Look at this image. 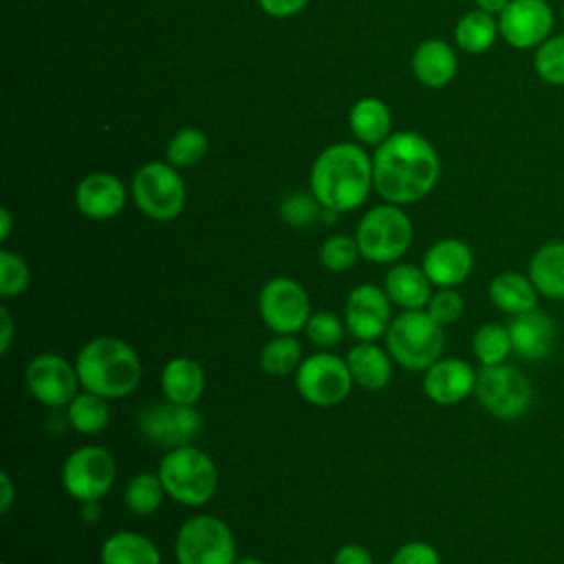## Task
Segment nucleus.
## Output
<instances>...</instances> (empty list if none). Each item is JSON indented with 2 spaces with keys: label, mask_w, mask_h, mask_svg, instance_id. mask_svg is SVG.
Segmentation results:
<instances>
[{
  "label": "nucleus",
  "mask_w": 564,
  "mask_h": 564,
  "mask_svg": "<svg viewBox=\"0 0 564 564\" xmlns=\"http://www.w3.org/2000/svg\"><path fill=\"white\" fill-rule=\"evenodd\" d=\"M438 176V154L419 132L390 134L372 156L375 189L392 205H410L425 198Z\"/></svg>",
  "instance_id": "1"
},
{
  "label": "nucleus",
  "mask_w": 564,
  "mask_h": 564,
  "mask_svg": "<svg viewBox=\"0 0 564 564\" xmlns=\"http://www.w3.org/2000/svg\"><path fill=\"white\" fill-rule=\"evenodd\" d=\"M372 161L352 143L326 148L311 170V194L324 209L344 214L361 207L370 194Z\"/></svg>",
  "instance_id": "2"
},
{
  "label": "nucleus",
  "mask_w": 564,
  "mask_h": 564,
  "mask_svg": "<svg viewBox=\"0 0 564 564\" xmlns=\"http://www.w3.org/2000/svg\"><path fill=\"white\" fill-rule=\"evenodd\" d=\"M75 368L82 390L104 399H123L132 394L143 375V366L134 348L112 335L86 341L75 357Z\"/></svg>",
  "instance_id": "3"
},
{
  "label": "nucleus",
  "mask_w": 564,
  "mask_h": 564,
  "mask_svg": "<svg viewBox=\"0 0 564 564\" xmlns=\"http://www.w3.org/2000/svg\"><path fill=\"white\" fill-rule=\"evenodd\" d=\"M156 474L165 494L183 507H203L218 489L216 463L194 445L167 449Z\"/></svg>",
  "instance_id": "4"
},
{
  "label": "nucleus",
  "mask_w": 564,
  "mask_h": 564,
  "mask_svg": "<svg viewBox=\"0 0 564 564\" xmlns=\"http://www.w3.org/2000/svg\"><path fill=\"white\" fill-rule=\"evenodd\" d=\"M445 326L427 311H401L386 330V344L392 361L412 372H425L443 355Z\"/></svg>",
  "instance_id": "5"
},
{
  "label": "nucleus",
  "mask_w": 564,
  "mask_h": 564,
  "mask_svg": "<svg viewBox=\"0 0 564 564\" xmlns=\"http://www.w3.org/2000/svg\"><path fill=\"white\" fill-rule=\"evenodd\" d=\"M355 240L364 260L390 264L410 249L412 223L399 205H377L361 216Z\"/></svg>",
  "instance_id": "6"
},
{
  "label": "nucleus",
  "mask_w": 564,
  "mask_h": 564,
  "mask_svg": "<svg viewBox=\"0 0 564 564\" xmlns=\"http://www.w3.org/2000/svg\"><path fill=\"white\" fill-rule=\"evenodd\" d=\"M174 555L178 564H234L236 540L225 520L196 513L176 531Z\"/></svg>",
  "instance_id": "7"
},
{
  "label": "nucleus",
  "mask_w": 564,
  "mask_h": 564,
  "mask_svg": "<svg viewBox=\"0 0 564 564\" xmlns=\"http://www.w3.org/2000/svg\"><path fill=\"white\" fill-rule=\"evenodd\" d=\"M476 399L496 419H522L533 405V386L529 377L511 366H482L476 377Z\"/></svg>",
  "instance_id": "8"
},
{
  "label": "nucleus",
  "mask_w": 564,
  "mask_h": 564,
  "mask_svg": "<svg viewBox=\"0 0 564 564\" xmlns=\"http://www.w3.org/2000/svg\"><path fill=\"white\" fill-rule=\"evenodd\" d=\"M352 383L346 359L328 350L308 355L295 370V390L306 403L317 408H333L341 403L350 394Z\"/></svg>",
  "instance_id": "9"
},
{
  "label": "nucleus",
  "mask_w": 564,
  "mask_h": 564,
  "mask_svg": "<svg viewBox=\"0 0 564 564\" xmlns=\"http://www.w3.org/2000/svg\"><path fill=\"white\" fill-rule=\"evenodd\" d=\"M132 198L152 220H174L185 205V183L172 163H145L132 178Z\"/></svg>",
  "instance_id": "10"
},
{
  "label": "nucleus",
  "mask_w": 564,
  "mask_h": 564,
  "mask_svg": "<svg viewBox=\"0 0 564 564\" xmlns=\"http://www.w3.org/2000/svg\"><path fill=\"white\" fill-rule=\"evenodd\" d=\"M115 478L117 463L101 445H82L62 465V487L79 502L101 500L112 489Z\"/></svg>",
  "instance_id": "11"
},
{
  "label": "nucleus",
  "mask_w": 564,
  "mask_h": 564,
  "mask_svg": "<svg viewBox=\"0 0 564 564\" xmlns=\"http://www.w3.org/2000/svg\"><path fill=\"white\" fill-rule=\"evenodd\" d=\"M137 427L148 443L174 449L192 445L198 438L203 419L194 405H181L165 399L145 405L137 414Z\"/></svg>",
  "instance_id": "12"
},
{
  "label": "nucleus",
  "mask_w": 564,
  "mask_h": 564,
  "mask_svg": "<svg viewBox=\"0 0 564 564\" xmlns=\"http://www.w3.org/2000/svg\"><path fill=\"white\" fill-rule=\"evenodd\" d=\"M258 313L275 335H295L311 317V300L297 280L271 278L260 289Z\"/></svg>",
  "instance_id": "13"
},
{
  "label": "nucleus",
  "mask_w": 564,
  "mask_h": 564,
  "mask_svg": "<svg viewBox=\"0 0 564 564\" xmlns=\"http://www.w3.org/2000/svg\"><path fill=\"white\" fill-rule=\"evenodd\" d=\"M24 383L35 401L53 410L66 408L82 388L75 361L55 352L35 355L24 368Z\"/></svg>",
  "instance_id": "14"
},
{
  "label": "nucleus",
  "mask_w": 564,
  "mask_h": 564,
  "mask_svg": "<svg viewBox=\"0 0 564 564\" xmlns=\"http://www.w3.org/2000/svg\"><path fill=\"white\" fill-rule=\"evenodd\" d=\"M392 322V302L383 286L364 282L350 289L344 302L346 330L357 341H375L386 335Z\"/></svg>",
  "instance_id": "15"
},
{
  "label": "nucleus",
  "mask_w": 564,
  "mask_h": 564,
  "mask_svg": "<svg viewBox=\"0 0 564 564\" xmlns=\"http://www.w3.org/2000/svg\"><path fill=\"white\" fill-rule=\"evenodd\" d=\"M500 37L513 48H538L553 31V9L546 0H511L498 15Z\"/></svg>",
  "instance_id": "16"
},
{
  "label": "nucleus",
  "mask_w": 564,
  "mask_h": 564,
  "mask_svg": "<svg viewBox=\"0 0 564 564\" xmlns=\"http://www.w3.org/2000/svg\"><path fill=\"white\" fill-rule=\"evenodd\" d=\"M511 350L522 361H544L557 348V328L551 315L544 311H527L520 315H511L509 324Z\"/></svg>",
  "instance_id": "17"
},
{
  "label": "nucleus",
  "mask_w": 564,
  "mask_h": 564,
  "mask_svg": "<svg viewBox=\"0 0 564 564\" xmlns=\"http://www.w3.org/2000/svg\"><path fill=\"white\" fill-rule=\"evenodd\" d=\"M476 377L478 372L463 359H438L423 375V392L436 405H456L476 390Z\"/></svg>",
  "instance_id": "18"
},
{
  "label": "nucleus",
  "mask_w": 564,
  "mask_h": 564,
  "mask_svg": "<svg viewBox=\"0 0 564 564\" xmlns=\"http://www.w3.org/2000/svg\"><path fill=\"white\" fill-rule=\"evenodd\" d=\"M474 269V253L458 238L436 240L423 256V271L432 286L454 289L463 284Z\"/></svg>",
  "instance_id": "19"
},
{
  "label": "nucleus",
  "mask_w": 564,
  "mask_h": 564,
  "mask_svg": "<svg viewBox=\"0 0 564 564\" xmlns=\"http://www.w3.org/2000/svg\"><path fill=\"white\" fill-rule=\"evenodd\" d=\"M77 209L90 220L115 218L126 205L123 183L108 172H93L84 176L75 189Z\"/></svg>",
  "instance_id": "20"
},
{
  "label": "nucleus",
  "mask_w": 564,
  "mask_h": 564,
  "mask_svg": "<svg viewBox=\"0 0 564 564\" xmlns=\"http://www.w3.org/2000/svg\"><path fill=\"white\" fill-rule=\"evenodd\" d=\"M383 291L394 306L403 311H423L432 297V282L423 267L401 262L386 273Z\"/></svg>",
  "instance_id": "21"
},
{
  "label": "nucleus",
  "mask_w": 564,
  "mask_h": 564,
  "mask_svg": "<svg viewBox=\"0 0 564 564\" xmlns=\"http://www.w3.org/2000/svg\"><path fill=\"white\" fill-rule=\"evenodd\" d=\"M161 390L167 401L181 405H196L205 392L203 366L187 355L172 357L161 370Z\"/></svg>",
  "instance_id": "22"
},
{
  "label": "nucleus",
  "mask_w": 564,
  "mask_h": 564,
  "mask_svg": "<svg viewBox=\"0 0 564 564\" xmlns=\"http://www.w3.org/2000/svg\"><path fill=\"white\" fill-rule=\"evenodd\" d=\"M346 364L352 381L364 390H381L392 379V357L375 341H357L348 350Z\"/></svg>",
  "instance_id": "23"
},
{
  "label": "nucleus",
  "mask_w": 564,
  "mask_h": 564,
  "mask_svg": "<svg viewBox=\"0 0 564 564\" xmlns=\"http://www.w3.org/2000/svg\"><path fill=\"white\" fill-rule=\"evenodd\" d=\"M527 275L542 297L564 300V240L538 247L529 258Z\"/></svg>",
  "instance_id": "24"
},
{
  "label": "nucleus",
  "mask_w": 564,
  "mask_h": 564,
  "mask_svg": "<svg viewBox=\"0 0 564 564\" xmlns=\"http://www.w3.org/2000/svg\"><path fill=\"white\" fill-rule=\"evenodd\" d=\"M538 289L529 275L518 271H502L489 282L491 304L507 315H520L538 308Z\"/></svg>",
  "instance_id": "25"
},
{
  "label": "nucleus",
  "mask_w": 564,
  "mask_h": 564,
  "mask_svg": "<svg viewBox=\"0 0 564 564\" xmlns=\"http://www.w3.org/2000/svg\"><path fill=\"white\" fill-rule=\"evenodd\" d=\"M412 70L423 86L441 88L456 75V53L443 40H425L412 55Z\"/></svg>",
  "instance_id": "26"
},
{
  "label": "nucleus",
  "mask_w": 564,
  "mask_h": 564,
  "mask_svg": "<svg viewBox=\"0 0 564 564\" xmlns=\"http://www.w3.org/2000/svg\"><path fill=\"white\" fill-rule=\"evenodd\" d=\"M101 564H163L156 544L137 531H117L108 535L99 551Z\"/></svg>",
  "instance_id": "27"
},
{
  "label": "nucleus",
  "mask_w": 564,
  "mask_h": 564,
  "mask_svg": "<svg viewBox=\"0 0 564 564\" xmlns=\"http://www.w3.org/2000/svg\"><path fill=\"white\" fill-rule=\"evenodd\" d=\"M348 126L361 143L379 145L390 137L392 115L381 99L364 97L350 108Z\"/></svg>",
  "instance_id": "28"
},
{
  "label": "nucleus",
  "mask_w": 564,
  "mask_h": 564,
  "mask_svg": "<svg viewBox=\"0 0 564 564\" xmlns=\"http://www.w3.org/2000/svg\"><path fill=\"white\" fill-rule=\"evenodd\" d=\"M498 35H500L498 18H494L491 13H485L480 9L465 13L456 22V29H454L456 44L465 53H471V55H480V53L489 51Z\"/></svg>",
  "instance_id": "29"
},
{
  "label": "nucleus",
  "mask_w": 564,
  "mask_h": 564,
  "mask_svg": "<svg viewBox=\"0 0 564 564\" xmlns=\"http://www.w3.org/2000/svg\"><path fill=\"white\" fill-rule=\"evenodd\" d=\"M108 399L93 394L88 390H82L68 405H66V423L84 434L93 436L99 434L108 421H110V410H108Z\"/></svg>",
  "instance_id": "30"
},
{
  "label": "nucleus",
  "mask_w": 564,
  "mask_h": 564,
  "mask_svg": "<svg viewBox=\"0 0 564 564\" xmlns=\"http://www.w3.org/2000/svg\"><path fill=\"white\" fill-rule=\"evenodd\" d=\"M471 352L480 361V366L505 364L507 357L513 352L507 324L487 322L478 326L471 337Z\"/></svg>",
  "instance_id": "31"
},
{
  "label": "nucleus",
  "mask_w": 564,
  "mask_h": 564,
  "mask_svg": "<svg viewBox=\"0 0 564 564\" xmlns=\"http://www.w3.org/2000/svg\"><path fill=\"white\" fill-rule=\"evenodd\" d=\"M302 364V346L293 335H275L260 350V368L271 377H286Z\"/></svg>",
  "instance_id": "32"
},
{
  "label": "nucleus",
  "mask_w": 564,
  "mask_h": 564,
  "mask_svg": "<svg viewBox=\"0 0 564 564\" xmlns=\"http://www.w3.org/2000/svg\"><path fill=\"white\" fill-rule=\"evenodd\" d=\"M163 496L167 494L163 489L159 474L141 471L128 480L123 491V502L128 511L134 516H152L161 507Z\"/></svg>",
  "instance_id": "33"
},
{
  "label": "nucleus",
  "mask_w": 564,
  "mask_h": 564,
  "mask_svg": "<svg viewBox=\"0 0 564 564\" xmlns=\"http://www.w3.org/2000/svg\"><path fill=\"white\" fill-rule=\"evenodd\" d=\"M207 148H209V141L205 132L196 128H183L170 139L165 154L174 167H192L203 161V156L207 154Z\"/></svg>",
  "instance_id": "34"
},
{
  "label": "nucleus",
  "mask_w": 564,
  "mask_h": 564,
  "mask_svg": "<svg viewBox=\"0 0 564 564\" xmlns=\"http://www.w3.org/2000/svg\"><path fill=\"white\" fill-rule=\"evenodd\" d=\"M361 258L357 240L346 234L328 236L319 247V262L330 273H346Z\"/></svg>",
  "instance_id": "35"
},
{
  "label": "nucleus",
  "mask_w": 564,
  "mask_h": 564,
  "mask_svg": "<svg viewBox=\"0 0 564 564\" xmlns=\"http://www.w3.org/2000/svg\"><path fill=\"white\" fill-rule=\"evenodd\" d=\"M535 73L551 86H564V35H551L535 48Z\"/></svg>",
  "instance_id": "36"
},
{
  "label": "nucleus",
  "mask_w": 564,
  "mask_h": 564,
  "mask_svg": "<svg viewBox=\"0 0 564 564\" xmlns=\"http://www.w3.org/2000/svg\"><path fill=\"white\" fill-rule=\"evenodd\" d=\"M29 282H31V271L24 258L9 249H2L0 251V295L4 300L18 297L29 289Z\"/></svg>",
  "instance_id": "37"
},
{
  "label": "nucleus",
  "mask_w": 564,
  "mask_h": 564,
  "mask_svg": "<svg viewBox=\"0 0 564 564\" xmlns=\"http://www.w3.org/2000/svg\"><path fill=\"white\" fill-rule=\"evenodd\" d=\"M304 333H306L311 344L328 350V348L337 346L344 339L346 324L328 311H317V313H311V317L304 326Z\"/></svg>",
  "instance_id": "38"
},
{
  "label": "nucleus",
  "mask_w": 564,
  "mask_h": 564,
  "mask_svg": "<svg viewBox=\"0 0 564 564\" xmlns=\"http://www.w3.org/2000/svg\"><path fill=\"white\" fill-rule=\"evenodd\" d=\"M322 212L324 207L319 205V200L313 194L304 192H293L280 203V216L291 227H308L319 218Z\"/></svg>",
  "instance_id": "39"
},
{
  "label": "nucleus",
  "mask_w": 564,
  "mask_h": 564,
  "mask_svg": "<svg viewBox=\"0 0 564 564\" xmlns=\"http://www.w3.org/2000/svg\"><path fill=\"white\" fill-rule=\"evenodd\" d=\"M425 308L432 315V319H436L441 326H449L460 319L465 311V300L454 289H438L436 293H432Z\"/></svg>",
  "instance_id": "40"
},
{
  "label": "nucleus",
  "mask_w": 564,
  "mask_h": 564,
  "mask_svg": "<svg viewBox=\"0 0 564 564\" xmlns=\"http://www.w3.org/2000/svg\"><path fill=\"white\" fill-rule=\"evenodd\" d=\"M390 564H441V555L432 544L412 540L392 553Z\"/></svg>",
  "instance_id": "41"
},
{
  "label": "nucleus",
  "mask_w": 564,
  "mask_h": 564,
  "mask_svg": "<svg viewBox=\"0 0 564 564\" xmlns=\"http://www.w3.org/2000/svg\"><path fill=\"white\" fill-rule=\"evenodd\" d=\"M333 564H375V562H372V553L364 544L348 542L335 551Z\"/></svg>",
  "instance_id": "42"
},
{
  "label": "nucleus",
  "mask_w": 564,
  "mask_h": 564,
  "mask_svg": "<svg viewBox=\"0 0 564 564\" xmlns=\"http://www.w3.org/2000/svg\"><path fill=\"white\" fill-rule=\"evenodd\" d=\"M308 0H258L260 9L273 18H289L304 9Z\"/></svg>",
  "instance_id": "43"
},
{
  "label": "nucleus",
  "mask_w": 564,
  "mask_h": 564,
  "mask_svg": "<svg viewBox=\"0 0 564 564\" xmlns=\"http://www.w3.org/2000/svg\"><path fill=\"white\" fill-rule=\"evenodd\" d=\"M0 322H2V337H0V352L7 355L13 344V319L7 306H0Z\"/></svg>",
  "instance_id": "44"
},
{
  "label": "nucleus",
  "mask_w": 564,
  "mask_h": 564,
  "mask_svg": "<svg viewBox=\"0 0 564 564\" xmlns=\"http://www.w3.org/2000/svg\"><path fill=\"white\" fill-rule=\"evenodd\" d=\"M13 498H15L13 480L7 471H2L0 474V513H9V509L13 505Z\"/></svg>",
  "instance_id": "45"
},
{
  "label": "nucleus",
  "mask_w": 564,
  "mask_h": 564,
  "mask_svg": "<svg viewBox=\"0 0 564 564\" xmlns=\"http://www.w3.org/2000/svg\"><path fill=\"white\" fill-rule=\"evenodd\" d=\"M101 513H104V509H101L99 500H86V502H79V516H82V520H84V522L95 524V522H99V520H101Z\"/></svg>",
  "instance_id": "46"
},
{
  "label": "nucleus",
  "mask_w": 564,
  "mask_h": 564,
  "mask_svg": "<svg viewBox=\"0 0 564 564\" xmlns=\"http://www.w3.org/2000/svg\"><path fill=\"white\" fill-rule=\"evenodd\" d=\"M509 2H511V0H476V7H478L480 11H485V13L500 15V13L507 9Z\"/></svg>",
  "instance_id": "47"
},
{
  "label": "nucleus",
  "mask_w": 564,
  "mask_h": 564,
  "mask_svg": "<svg viewBox=\"0 0 564 564\" xmlns=\"http://www.w3.org/2000/svg\"><path fill=\"white\" fill-rule=\"evenodd\" d=\"M11 229H13L11 212L7 207H2L0 209V240H7L11 236Z\"/></svg>",
  "instance_id": "48"
},
{
  "label": "nucleus",
  "mask_w": 564,
  "mask_h": 564,
  "mask_svg": "<svg viewBox=\"0 0 564 564\" xmlns=\"http://www.w3.org/2000/svg\"><path fill=\"white\" fill-rule=\"evenodd\" d=\"M234 564H264V562L258 560V557H240V560H236Z\"/></svg>",
  "instance_id": "49"
},
{
  "label": "nucleus",
  "mask_w": 564,
  "mask_h": 564,
  "mask_svg": "<svg viewBox=\"0 0 564 564\" xmlns=\"http://www.w3.org/2000/svg\"><path fill=\"white\" fill-rule=\"evenodd\" d=\"M562 18H564V7H562Z\"/></svg>",
  "instance_id": "50"
},
{
  "label": "nucleus",
  "mask_w": 564,
  "mask_h": 564,
  "mask_svg": "<svg viewBox=\"0 0 564 564\" xmlns=\"http://www.w3.org/2000/svg\"><path fill=\"white\" fill-rule=\"evenodd\" d=\"M2 564H9V562H2Z\"/></svg>",
  "instance_id": "51"
}]
</instances>
